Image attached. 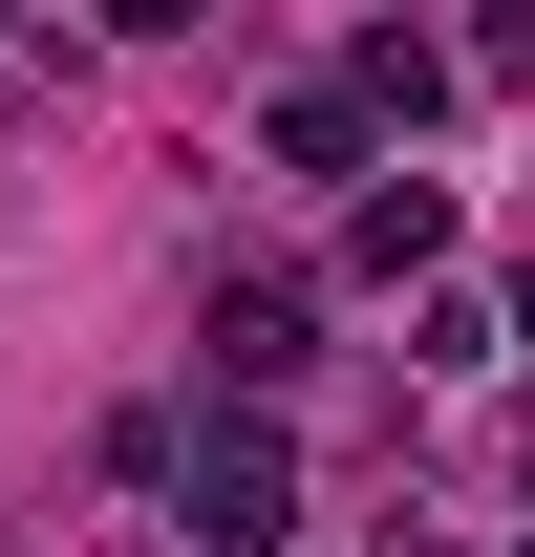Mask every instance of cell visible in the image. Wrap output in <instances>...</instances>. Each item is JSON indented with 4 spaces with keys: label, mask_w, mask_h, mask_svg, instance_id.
<instances>
[{
    "label": "cell",
    "mask_w": 535,
    "mask_h": 557,
    "mask_svg": "<svg viewBox=\"0 0 535 557\" xmlns=\"http://www.w3.org/2000/svg\"><path fill=\"white\" fill-rule=\"evenodd\" d=\"M172 493H194V557H278V515H300V450H278L258 408H236V429H172Z\"/></svg>",
    "instance_id": "6da1fadb"
},
{
    "label": "cell",
    "mask_w": 535,
    "mask_h": 557,
    "mask_svg": "<svg viewBox=\"0 0 535 557\" xmlns=\"http://www.w3.org/2000/svg\"><path fill=\"white\" fill-rule=\"evenodd\" d=\"M450 258V194H428V172H364V278H428Z\"/></svg>",
    "instance_id": "7a4b0ae2"
},
{
    "label": "cell",
    "mask_w": 535,
    "mask_h": 557,
    "mask_svg": "<svg viewBox=\"0 0 535 557\" xmlns=\"http://www.w3.org/2000/svg\"><path fill=\"white\" fill-rule=\"evenodd\" d=\"M214 364L278 386V364H300V278H236V300H214Z\"/></svg>",
    "instance_id": "3957f363"
},
{
    "label": "cell",
    "mask_w": 535,
    "mask_h": 557,
    "mask_svg": "<svg viewBox=\"0 0 535 557\" xmlns=\"http://www.w3.org/2000/svg\"><path fill=\"white\" fill-rule=\"evenodd\" d=\"M322 108H343V129H364V108H407V129H428V108H450V65H428V44H407V22H386V44H364V65H343Z\"/></svg>",
    "instance_id": "277c9868"
}]
</instances>
